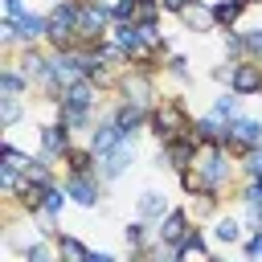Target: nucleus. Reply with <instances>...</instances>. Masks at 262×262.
I'll list each match as a JSON object with an SVG mask.
<instances>
[{
	"mask_svg": "<svg viewBox=\"0 0 262 262\" xmlns=\"http://www.w3.org/2000/svg\"><path fill=\"white\" fill-rule=\"evenodd\" d=\"M246 258H262V229H250V237H246Z\"/></svg>",
	"mask_w": 262,
	"mask_h": 262,
	"instance_id": "nucleus-37",
	"label": "nucleus"
},
{
	"mask_svg": "<svg viewBox=\"0 0 262 262\" xmlns=\"http://www.w3.org/2000/svg\"><path fill=\"white\" fill-rule=\"evenodd\" d=\"M242 221H246V229H262V205H246Z\"/></svg>",
	"mask_w": 262,
	"mask_h": 262,
	"instance_id": "nucleus-36",
	"label": "nucleus"
},
{
	"mask_svg": "<svg viewBox=\"0 0 262 262\" xmlns=\"http://www.w3.org/2000/svg\"><path fill=\"white\" fill-rule=\"evenodd\" d=\"M188 4H192V0H160V8H164L168 16H180V12L188 8Z\"/></svg>",
	"mask_w": 262,
	"mask_h": 262,
	"instance_id": "nucleus-40",
	"label": "nucleus"
},
{
	"mask_svg": "<svg viewBox=\"0 0 262 262\" xmlns=\"http://www.w3.org/2000/svg\"><path fill=\"white\" fill-rule=\"evenodd\" d=\"M258 143H262V119H254V115H233V119H229V151L242 156V151H250V147H258Z\"/></svg>",
	"mask_w": 262,
	"mask_h": 262,
	"instance_id": "nucleus-8",
	"label": "nucleus"
},
{
	"mask_svg": "<svg viewBox=\"0 0 262 262\" xmlns=\"http://www.w3.org/2000/svg\"><path fill=\"white\" fill-rule=\"evenodd\" d=\"M172 258L188 262V258H213V254H209V242H205V233H201V229L192 225V229H188V233L180 237V246H176V254H172Z\"/></svg>",
	"mask_w": 262,
	"mask_h": 262,
	"instance_id": "nucleus-19",
	"label": "nucleus"
},
{
	"mask_svg": "<svg viewBox=\"0 0 262 262\" xmlns=\"http://www.w3.org/2000/svg\"><path fill=\"white\" fill-rule=\"evenodd\" d=\"M66 192H70L74 205L94 209L98 196H102V176L98 172H66Z\"/></svg>",
	"mask_w": 262,
	"mask_h": 262,
	"instance_id": "nucleus-7",
	"label": "nucleus"
},
{
	"mask_svg": "<svg viewBox=\"0 0 262 262\" xmlns=\"http://www.w3.org/2000/svg\"><path fill=\"white\" fill-rule=\"evenodd\" d=\"M20 115H25L20 98H8V94H0V127H4V131H8V127H16V123H20Z\"/></svg>",
	"mask_w": 262,
	"mask_h": 262,
	"instance_id": "nucleus-27",
	"label": "nucleus"
},
{
	"mask_svg": "<svg viewBox=\"0 0 262 262\" xmlns=\"http://www.w3.org/2000/svg\"><path fill=\"white\" fill-rule=\"evenodd\" d=\"M246 8H250V0H213V16H217V29H233L242 16H246Z\"/></svg>",
	"mask_w": 262,
	"mask_h": 262,
	"instance_id": "nucleus-20",
	"label": "nucleus"
},
{
	"mask_svg": "<svg viewBox=\"0 0 262 262\" xmlns=\"http://www.w3.org/2000/svg\"><path fill=\"white\" fill-rule=\"evenodd\" d=\"M12 61L20 66V74H25L33 86H41V90L49 86V78H53V53H45V49H37V45H20Z\"/></svg>",
	"mask_w": 262,
	"mask_h": 262,
	"instance_id": "nucleus-3",
	"label": "nucleus"
},
{
	"mask_svg": "<svg viewBox=\"0 0 262 262\" xmlns=\"http://www.w3.org/2000/svg\"><path fill=\"white\" fill-rule=\"evenodd\" d=\"M229 90H237L242 98H258L262 94V61L237 57L233 61V74H229Z\"/></svg>",
	"mask_w": 262,
	"mask_h": 262,
	"instance_id": "nucleus-9",
	"label": "nucleus"
},
{
	"mask_svg": "<svg viewBox=\"0 0 262 262\" xmlns=\"http://www.w3.org/2000/svg\"><path fill=\"white\" fill-rule=\"evenodd\" d=\"M192 229V213L188 209H168L160 221H156V237L164 242V246H172V254H176V246H180V237Z\"/></svg>",
	"mask_w": 262,
	"mask_h": 262,
	"instance_id": "nucleus-10",
	"label": "nucleus"
},
{
	"mask_svg": "<svg viewBox=\"0 0 262 262\" xmlns=\"http://www.w3.org/2000/svg\"><path fill=\"white\" fill-rule=\"evenodd\" d=\"M250 4H262V0H250Z\"/></svg>",
	"mask_w": 262,
	"mask_h": 262,
	"instance_id": "nucleus-42",
	"label": "nucleus"
},
{
	"mask_svg": "<svg viewBox=\"0 0 262 262\" xmlns=\"http://www.w3.org/2000/svg\"><path fill=\"white\" fill-rule=\"evenodd\" d=\"M0 164H8V168H16V172H29V168H33V156H25L16 143H4V147H0Z\"/></svg>",
	"mask_w": 262,
	"mask_h": 262,
	"instance_id": "nucleus-28",
	"label": "nucleus"
},
{
	"mask_svg": "<svg viewBox=\"0 0 262 262\" xmlns=\"http://www.w3.org/2000/svg\"><path fill=\"white\" fill-rule=\"evenodd\" d=\"M180 20H184V29H188V33H213V29H217L213 4H201V0H192V4L180 12Z\"/></svg>",
	"mask_w": 262,
	"mask_h": 262,
	"instance_id": "nucleus-15",
	"label": "nucleus"
},
{
	"mask_svg": "<svg viewBox=\"0 0 262 262\" xmlns=\"http://www.w3.org/2000/svg\"><path fill=\"white\" fill-rule=\"evenodd\" d=\"M61 164H66V172H98V151H94L90 143H86V147H78V143H74V147L66 151V160H61Z\"/></svg>",
	"mask_w": 262,
	"mask_h": 262,
	"instance_id": "nucleus-21",
	"label": "nucleus"
},
{
	"mask_svg": "<svg viewBox=\"0 0 262 262\" xmlns=\"http://www.w3.org/2000/svg\"><path fill=\"white\" fill-rule=\"evenodd\" d=\"M217 209H221V192H196L192 201H188V213L196 217V221H209V217H217Z\"/></svg>",
	"mask_w": 262,
	"mask_h": 262,
	"instance_id": "nucleus-25",
	"label": "nucleus"
},
{
	"mask_svg": "<svg viewBox=\"0 0 262 262\" xmlns=\"http://www.w3.org/2000/svg\"><path fill=\"white\" fill-rule=\"evenodd\" d=\"M37 139H41V156L49 160V164H57V160H66V151L74 147V131L61 123V119H53V123H45L41 131H37Z\"/></svg>",
	"mask_w": 262,
	"mask_h": 262,
	"instance_id": "nucleus-6",
	"label": "nucleus"
},
{
	"mask_svg": "<svg viewBox=\"0 0 262 262\" xmlns=\"http://www.w3.org/2000/svg\"><path fill=\"white\" fill-rule=\"evenodd\" d=\"M135 156H139V143H135V135H123L111 151H102L98 156V176L102 180H119L131 164H135Z\"/></svg>",
	"mask_w": 262,
	"mask_h": 262,
	"instance_id": "nucleus-4",
	"label": "nucleus"
},
{
	"mask_svg": "<svg viewBox=\"0 0 262 262\" xmlns=\"http://www.w3.org/2000/svg\"><path fill=\"white\" fill-rule=\"evenodd\" d=\"M20 188H25V172H16V168L0 164V192H4V196H16Z\"/></svg>",
	"mask_w": 262,
	"mask_h": 262,
	"instance_id": "nucleus-29",
	"label": "nucleus"
},
{
	"mask_svg": "<svg viewBox=\"0 0 262 262\" xmlns=\"http://www.w3.org/2000/svg\"><path fill=\"white\" fill-rule=\"evenodd\" d=\"M86 262H115V254H106V250H90Z\"/></svg>",
	"mask_w": 262,
	"mask_h": 262,
	"instance_id": "nucleus-41",
	"label": "nucleus"
},
{
	"mask_svg": "<svg viewBox=\"0 0 262 262\" xmlns=\"http://www.w3.org/2000/svg\"><path fill=\"white\" fill-rule=\"evenodd\" d=\"M123 135H127V131H123V127L115 123V115H102V119H98V123L90 127V147H94V151L102 156V151H111V147H115V143H119Z\"/></svg>",
	"mask_w": 262,
	"mask_h": 262,
	"instance_id": "nucleus-13",
	"label": "nucleus"
},
{
	"mask_svg": "<svg viewBox=\"0 0 262 262\" xmlns=\"http://www.w3.org/2000/svg\"><path fill=\"white\" fill-rule=\"evenodd\" d=\"M180 176V188H184V196H196V192H205V176H201V168L192 164V168H184V172H176Z\"/></svg>",
	"mask_w": 262,
	"mask_h": 262,
	"instance_id": "nucleus-31",
	"label": "nucleus"
},
{
	"mask_svg": "<svg viewBox=\"0 0 262 262\" xmlns=\"http://www.w3.org/2000/svg\"><path fill=\"white\" fill-rule=\"evenodd\" d=\"M209 233H213V242H221V246H237V242H246V221L233 217V213H217Z\"/></svg>",
	"mask_w": 262,
	"mask_h": 262,
	"instance_id": "nucleus-14",
	"label": "nucleus"
},
{
	"mask_svg": "<svg viewBox=\"0 0 262 262\" xmlns=\"http://www.w3.org/2000/svg\"><path fill=\"white\" fill-rule=\"evenodd\" d=\"M29 86H33V82H29V78L20 74V66L8 57V61H4V70H0V94H8V98H25V90H29Z\"/></svg>",
	"mask_w": 262,
	"mask_h": 262,
	"instance_id": "nucleus-16",
	"label": "nucleus"
},
{
	"mask_svg": "<svg viewBox=\"0 0 262 262\" xmlns=\"http://www.w3.org/2000/svg\"><path fill=\"white\" fill-rule=\"evenodd\" d=\"M237 160H242V172H246V176H262V143L250 147V151H242Z\"/></svg>",
	"mask_w": 262,
	"mask_h": 262,
	"instance_id": "nucleus-32",
	"label": "nucleus"
},
{
	"mask_svg": "<svg viewBox=\"0 0 262 262\" xmlns=\"http://www.w3.org/2000/svg\"><path fill=\"white\" fill-rule=\"evenodd\" d=\"M57 119H61L70 131H90V127H94V111H82V106H66V102H57Z\"/></svg>",
	"mask_w": 262,
	"mask_h": 262,
	"instance_id": "nucleus-24",
	"label": "nucleus"
},
{
	"mask_svg": "<svg viewBox=\"0 0 262 262\" xmlns=\"http://www.w3.org/2000/svg\"><path fill=\"white\" fill-rule=\"evenodd\" d=\"M242 37H246V57H254V61H262V25H254V29H246Z\"/></svg>",
	"mask_w": 262,
	"mask_h": 262,
	"instance_id": "nucleus-33",
	"label": "nucleus"
},
{
	"mask_svg": "<svg viewBox=\"0 0 262 262\" xmlns=\"http://www.w3.org/2000/svg\"><path fill=\"white\" fill-rule=\"evenodd\" d=\"M135 209H139V217H143V221H160L172 205H168V196H164L160 188H143V192H139V201H135Z\"/></svg>",
	"mask_w": 262,
	"mask_h": 262,
	"instance_id": "nucleus-17",
	"label": "nucleus"
},
{
	"mask_svg": "<svg viewBox=\"0 0 262 262\" xmlns=\"http://www.w3.org/2000/svg\"><path fill=\"white\" fill-rule=\"evenodd\" d=\"M16 29H20V45H37V41H45V33H49V16L25 12V16L16 20Z\"/></svg>",
	"mask_w": 262,
	"mask_h": 262,
	"instance_id": "nucleus-18",
	"label": "nucleus"
},
{
	"mask_svg": "<svg viewBox=\"0 0 262 262\" xmlns=\"http://www.w3.org/2000/svg\"><path fill=\"white\" fill-rule=\"evenodd\" d=\"M225 53H229V57H246V37L229 29V37H225Z\"/></svg>",
	"mask_w": 262,
	"mask_h": 262,
	"instance_id": "nucleus-35",
	"label": "nucleus"
},
{
	"mask_svg": "<svg viewBox=\"0 0 262 262\" xmlns=\"http://www.w3.org/2000/svg\"><path fill=\"white\" fill-rule=\"evenodd\" d=\"M98 94H102V86H98V82H90V78H78V82H70V86H66L61 102H66V106L94 111V106H98Z\"/></svg>",
	"mask_w": 262,
	"mask_h": 262,
	"instance_id": "nucleus-11",
	"label": "nucleus"
},
{
	"mask_svg": "<svg viewBox=\"0 0 262 262\" xmlns=\"http://www.w3.org/2000/svg\"><path fill=\"white\" fill-rule=\"evenodd\" d=\"M0 4H4V16H12V20H20V16L29 12V8H25V0H0Z\"/></svg>",
	"mask_w": 262,
	"mask_h": 262,
	"instance_id": "nucleus-38",
	"label": "nucleus"
},
{
	"mask_svg": "<svg viewBox=\"0 0 262 262\" xmlns=\"http://www.w3.org/2000/svg\"><path fill=\"white\" fill-rule=\"evenodd\" d=\"M196 168L205 176V188L209 192H225L229 180H233V151L221 147V143H201V156H196Z\"/></svg>",
	"mask_w": 262,
	"mask_h": 262,
	"instance_id": "nucleus-2",
	"label": "nucleus"
},
{
	"mask_svg": "<svg viewBox=\"0 0 262 262\" xmlns=\"http://www.w3.org/2000/svg\"><path fill=\"white\" fill-rule=\"evenodd\" d=\"M147 131H151L160 143L180 139V135L192 131V115H188V106L180 102V94H172V98H156V106H151V115H147Z\"/></svg>",
	"mask_w": 262,
	"mask_h": 262,
	"instance_id": "nucleus-1",
	"label": "nucleus"
},
{
	"mask_svg": "<svg viewBox=\"0 0 262 262\" xmlns=\"http://www.w3.org/2000/svg\"><path fill=\"white\" fill-rule=\"evenodd\" d=\"M123 237H127V246H131V254H143V250L151 246V237H156V229H151V221H143V217H135V221H127V229H123Z\"/></svg>",
	"mask_w": 262,
	"mask_h": 262,
	"instance_id": "nucleus-22",
	"label": "nucleus"
},
{
	"mask_svg": "<svg viewBox=\"0 0 262 262\" xmlns=\"http://www.w3.org/2000/svg\"><path fill=\"white\" fill-rule=\"evenodd\" d=\"M135 4H139V0H123V4L115 8V20H135Z\"/></svg>",
	"mask_w": 262,
	"mask_h": 262,
	"instance_id": "nucleus-39",
	"label": "nucleus"
},
{
	"mask_svg": "<svg viewBox=\"0 0 262 262\" xmlns=\"http://www.w3.org/2000/svg\"><path fill=\"white\" fill-rule=\"evenodd\" d=\"M242 102H246V98H242L237 90H225V94H217V98H213V106H209V111H213V115H221V119H233V115H242Z\"/></svg>",
	"mask_w": 262,
	"mask_h": 262,
	"instance_id": "nucleus-26",
	"label": "nucleus"
},
{
	"mask_svg": "<svg viewBox=\"0 0 262 262\" xmlns=\"http://www.w3.org/2000/svg\"><path fill=\"white\" fill-rule=\"evenodd\" d=\"M196 156H201V143H196L192 135H180V139L160 143L156 164H160V168H172V172H184V168H192V164H196Z\"/></svg>",
	"mask_w": 262,
	"mask_h": 262,
	"instance_id": "nucleus-5",
	"label": "nucleus"
},
{
	"mask_svg": "<svg viewBox=\"0 0 262 262\" xmlns=\"http://www.w3.org/2000/svg\"><path fill=\"white\" fill-rule=\"evenodd\" d=\"M111 115H115V123H119L127 135H139V131L147 127V115H151V106H139V102H127V98H119V106H115Z\"/></svg>",
	"mask_w": 262,
	"mask_h": 262,
	"instance_id": "nucleus-12",
	"label": "nucleus"
},
{
	"mask_svg": "<svg viewBox=\"0 0 262 262\" xmlns=\"http://www.w3.org/2000/svg\"><path fill=\"white\" fill-rule=\"evenodd\" d=\"M53 246H57V254L70 258V262H86V258H90V246H86L82 237H74V233H61V229H57V233H53Z\"/></svg>",
	"mask_w": 262,
	"mask_h": 262,
	"instance_id": "nucleus-23",
	"label": "nucleus"
},
{
	"mask_svg": "<svg viewBox=\"0 0 262 262\" xmlns=\"http://www.w3.org/2000/svg\"><path fill=\"white\" fill-rule=\"evenodd\" d=\"M164 74H168V78H176V82H188V78H192V70H188V57H184V53H168V61H164Z\"/></svg>",
	"mask_w": 262,
	"mask_h": 262,
	"instance_id": "nucleus-30",
	"label": "nucleus"
},
{
	"mask_svg": "<svg viewBox=\"0 0 262 262\" xmlns=\"http://www.w3.org/2000/svg\"><path fill=\"white\" fill-rule=\"evenodd\" d=\"M242 205H262V176H246V188H242Z\"/></svg>",
	"mask_w": 262,
	"mask_h": 262,
	"instance_id": "nucleus-34",
	"label": "nucleus"
}]
</instances>
